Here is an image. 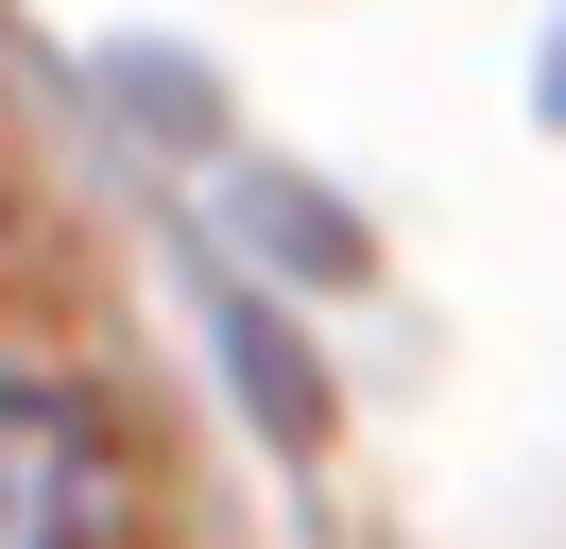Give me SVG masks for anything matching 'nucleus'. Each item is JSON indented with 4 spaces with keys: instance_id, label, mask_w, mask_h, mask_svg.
<instances>
[{
    "instance_id": "1",
    "label": "nucleus",
    "mask_w": 566,
    "mask_h": 549,
    "mask_svg": "<svg viewBox=\"0 0 566 549\" xmlns=\"http://www.w3.org/2000/svg\"><path fill=\"white\" fill-rule=\"evenodd\" d=\"M120 532V446L86 395L0 377V549H104Z\"/></svg>"
}]
</instances>
